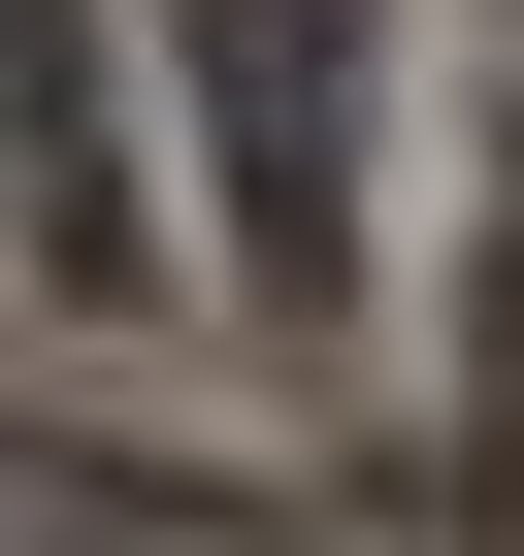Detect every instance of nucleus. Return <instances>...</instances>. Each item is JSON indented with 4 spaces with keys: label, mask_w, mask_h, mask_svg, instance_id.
Returning a JSON list of instances; mask_svg holds the SVG:
<instances>
[{
    "label": "nucleus",
    "mask_w": 524,
    "mask_h": 556,
    "mask_svg": "<svg viewBox=\"0 0 524 556\" xmlns=\"http://www.w3.org/2000/svg\"><path fill=\"white\" fill-rule=\"evenodd\" d=\"M491 458H524V131H491Z\"/></svg>",
    "instance_id": "obj_3"
},
{
    "label": "nucleus",
    "mask_w": 524,
    "mask_h": 556,
    "mask_svg": "<svg viewBox=\"0 0 524 556\" xmlns=\"http://www.w3.org/2000/svg\"><path fill=\"white\" fill-rule=\"evenodd\" d=\"M0 262H34V295H132V131H99V34L66 0H0Z\"/></svg>",
    "instance_id": "obj_2"
},
{
    "label": "nucleus",
    "mask_w": 524,
    "mask_h": 556,
    "mask_svg": "<svg viewBox=\"0 0 524 556\" xmlns=\"http://www.w3.org/2000/svg\"><path fill=\"white\" fill-rule=\"evenodd\" d=\"M164 34H197L229 262H262V295H328V262H361V34H394V0H164Z\"/></svg>",
    "instance_id": "obj_1"
}]
</instances>
